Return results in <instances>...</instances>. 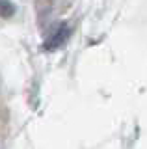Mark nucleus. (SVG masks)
I'll return each mask as SVG.
<instances>
[{
	"label": "nucleus",
	"instance_id": "obj_1",
	"mask_svg": "<svg viewBox=\"0 0 147 149\" xmlns=\"http://www.w3.org/2000/svg\"><path fill=\"white\" fill-rule=\"evenodd\" d=\"M71 37V26L65 24V22H60V24L50 32V36L45 39L43 49L45 50H56L60 47H63Z\"/></svg>",
	"mask_w": 147,
	"mask_h": 149
},
{
	"label": "nucleus",
	"instance_id": "obj_2",
	"mask_svg": "<svg viewBox=\"0 0 147 149\" xmlns=\"http://www.w3.org/2000/svg\"><path fill=\"white\" fill-rule=\"evenodd\" d=\"M15 15V4L11 0H0V17L10 19Z\"/></svg>",
	"mask_w": 147,
	"mask_h": 149
}]
</instances>
